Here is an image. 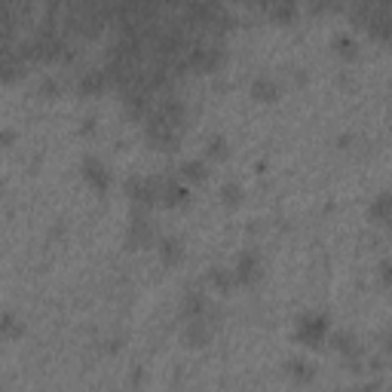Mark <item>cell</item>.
Masks as SVG:
<instances>
[{
  "label": "cell",
  "mask_w": 392,
  "mask_h": 392,
  "mask_svg": "<svg viewBox=\"0 0 392 392\" xmlns=\"http://www.w3.org/2000/svg\"><path fill=\"white\" fill-rule=\"evenodd\" d=\"M157 224L150 218V209L144 205H132V218L129 227H126V245L129 249H144V245H157Z\"/></svg>",
  "instance_id": "obj_2"
},
{
  "label": "cell",
  "mask_w": 392,
  "mask_h": 392,
  "mask_svg": "<svg viewBox=\"0 0 392 392\" xmlns=\"http://www.w3.org/2000/svg\"><path fill=\"white\" fill-rule=\"evenodd\" d=\"M218 196H221V203L227 205V209H236V205L245 199V190H242V184H239V181L230 178V181H224L218 187Z\"/></svg>",
  "instance_id": "obj_17"
},
{
  "label": "cell",
  "mask_w": 392,
  "mask_h": 392,
  "mask_svg": "<svg viewBox=\"0 0 392 392\" xmlns=\"http://www.w3.org/2000/svg\"><path fill=\"white\" fill-rule=\"evenodd\" d=\"M218 313L215 310H209L205 316H196V319H184V343L187 347H209L215 331H218Z\"/></svg>",
  "instance_id": "obj_4"
},
{
  "label": "cell",
  "mask_w": 392,
  "mask_h": 392,
  "mask_svg": "<svg viewBox=\"0 0 392 392\" xmlns=\"http://www.w3.org/2000/svg\"><path fill=\"white\" fill-rule=\"evenodd\" d=\"M108 89V74L105 68H89L77 77V92L80 95H99Z\"/></svg>",
  "instance_id": "obj_9"
},
{
  "label": "cell",
  "mask_w": 392,
  "mask_h": 392,
  "mask_svg": "<svg viewBox=\"0 0 392 392\" xmlns=\"http://www.w3.org/2000/svg\"><path fill=\"white\" fill-rule=\"evenodd\" d=\"M190 199V187L184 178H163V190H159V203L169 205V209H178V205H187Z\"/></svg>",
  "instance_id": "obj_7"
},
{
  "label": "cell",
  "mask_w": 392,
  "mask_h": 392,
  "mask_svg": "<svg viewBox=\"0 0 392 392\" xmlns=\"http://www.w3.org/2000/svg\"><path fill=\"white\" fill-rule=\"evenodd\" d=\"M261 273H263V261H261L258 249H245V252H239L236 267H233L236 285H254V282L261 279Z\"/></svg>",
  "instance_id": "obj_6"
},
{
  "label": "cell",
  "mask_w": 392,
  "mask_h": 392,
  "mask_svg": "<svg viewBox=\"0 0 392 392\" xmlns=\"http://www.w3.org/2000/svg\"><path fill=\"white\" fill-rule=\"evenodd\" d=\"M212 310L209 298H205L199 288H187V294H184L181 300V319H196V316H205Z\"/></svg>",
  "instance_id": "obj_10"
},
{
  "label": "cell",
  "mask_w": 392,
  "mask_h": 392,
  "mask_svg": "<svg viewBox=\"0 0 392 392\" xmlns=\"http://www.w3.org/2000/svg\"><path fill=\"white\" fill-rule=\"evenodd\" d=\"M249 95L254 101H276L279 99V83H276V77H270V74H258L252 80V86H249Z\"/></svg>",
  "instance_id": "obj_11"
},
{
  "label": "cell",
  "mask_w": 392,
  "mask_h": 392,
  "mask_svg": "<svg viewBox=\"0 0 392 392\" xmlns=\"http://www.w3.org/2000/svg\"><path fill=\"white\" fill-rule=\"evenodd\" d=\"M159 190H163L159 175H132V178H126V196L132 199V205H144V209L157 205Z\"/></svg>",
  "instance_id": "obj_3"
},
{
  "label": "cell",
  "mask_w": 392,
  "mask_h": 392,
  "mask_svg": "<svg viewBox=\"0 0 392 392\" xmlns=\"http://www.w3.org/2000/svg\"><path fill=\"white\" fill-rule=\"evenodd\" d=\"M267 19L276 22V25H291L298 19V0H276L267 10Z\"/></svg>",
  "instance_id": "obj_13"
},
{
  "label": "cell",
  "mask_w": 392,
  "mask_h": 392,
  "mask_svg": "<svg viewBox=\"0 0 392 392\" xmlns=\"http://www.w3.org/2000/svg\"><path fill=\"white\" fill-rule=\"evenodd\" d=\"M95 123H99L95 117H83V123H80V135H92L95 132Z\"/></svg>",
  "instance_id": "obj_23"
},
{
  "label": "cell",
  "mask_w": 392,
  "mask_h": 392,
  "mask_svg": "<svg viewBox=\"0 0 392 392\" xmlns=\"http://www.w3.org/2000/svg\"><path fill=\"white\" fill-rule=\"evenodd\" d=\"M15 138H19V132H15V129H6V126L0 129V147H13Z\"/></svg>",
  "instance_id": "obj_22"
},
{
  "label": "cell",
  "mask_w": 392,
  "mask_h": 392,
  "mask_svg": "<svg viewBox=\"0 0 392 392\" xmlns=\"http://www.w3.org/2000/svg\"><path fill=\"white\" fill-rule=\"evenodd\" d=\"M0 337H3V340L25 337V322H22L15 313H0Z\"/></svg>",
  "instance_id": "obj_16"
},
{
  "label": "cell",
  "mask_w": 392,
  "mask_h": 392,
  "mask_svg": "<svg viewBox=\"0 0 392 392\" xmlns=\"http://www.w3.org/2000/svg\"><path fill=\"white\" fill-rule=\"evenodd\" d=\"M377 270H380V282H383V285H389V261H386V258L380 261V267H377Z\"/></svg>",
  "instance_id": "obj_24"
},
{
  "label": "cell",
  "mask_w": 392,
  "mask_h": 392,
  "mask_svg": "<svg viewBox=\"0 0 392 392\" xmlns=\"http://www.w3.org/2000/svg\"><path fill=\"white\" fill-rule=\"evenodd\" d=\"M285 374L294 383H313L316 380V368L307 362V358H288L285 362Z\"/></svg>",
  "instance_id": "obj_14"
},
{
  "label": "cell",
  "mask_w": 392,
  "mask_h": 392,
  "mask_svg": "<svg viewBox=\"0 0 392 392\" xmlns=\"http://www.w3.org/2000/svg\"><path fill=\"white\" fill-rule=\"evenodd\" d=\"M80 175H83V181L89 184V187L95 190V194H108L110 184H114V175H110L108 163L101 157H83V163H80Z\"/></svg>",
  "instance_id": "obj_5"
},
{
  "label": "cell",
  "mask_w": 392,
  "mask_h": 392,
  "mask_svg": "<svg viewBox=\"0 0 392 392\" xmlns=\"http://www.w3.org/2000/svg\"><path fill=\"white\" fill-rule=\"evenodd\" d=\"M368 218H371L374 224H380V227L389 221V194L386 190L371 199V205H368Z\"/></svg>",
  "instance_id": "obj_18"
},
{
  "label": "cell",
  "mask_w": 392,
  "mask_h": 392,
  "mask_svg": "<svg viewBox=\"0 0 392 392\" xmlns=\"http://www.w3.org/2000/svg\"><path fill=\"white\" fill-rule=\"evenodd\" d=\"M37 92L43 95V99H55V95L61 92V83H59L55 77H43V80L37 83Z\"/></svg>",
  "instance_id": "obj_21"
},
{
  "label": "cell",
  "mask_w": 392,
  "mask_h": 392,
  "mask_svg": "<svg viewBox=\"0 0 392 392\" xmlns=\"http://www.w3.org/2000/svg\"><path fill=\"white\" fill-rule=\"evenodd\" d=\"M328 334H331V322H328L325 313H300L298 322H294V340L307 349L325 347Z\"/></svg>",
  "instance_id": "obj_1"
},
{
  "label": "cell",
  "mask_w": 392,
  "mask_h": 392,
  "mask_svg": "<svg viewBox=\"0 0 392 392\" xmlns=\"http://www.w3.org/2000/svg\"><path fill=\"white\" fill-rule=\"evenodd\" d=\"M205 175H209L205 159H184L178 169V178H184V181H205Z\"/></svg>",
  "instance_id": "obj_19"
},
{
  "label": "cell",
  "mask_w": 392,
  "mask_h": 392,
  "mask_svg": "<svg viewBox=\"0 0 392 392\" xmlns=\"http://www.w3.org/2000/svg\"><path fill=\"white\" fill-rule=\"evenodd\" d=\"M157 252H159V261H163L166 267H178V263L184 261V254H187L181 236H159L157 239Z\"/></svg>",
  "instance_id": "obj_8"
},
{
  "label": "cell",
  "mask_w": 392,
  "mask_h": 392,
  "mask_svg": "<svg viewBox=\"0 0 392 392\" xmlns=\"http://www.w3.org/2000/svg\"><path fill=\"white\" fill-rule=\"evenodd\" d=\"M331 50H334V55H337V59L353 61L356 55H358V40L349 34V31H337V34L331 37Z\"/></svg>",
  "instance_id": "obj_12"
},
{
  "label": "cell",
  "mask_w": 392,
  "mask_h": 392,
  "mask_svg": "<svg viewBox=\"0 0 392 392\" xmlns=\"http://www.w3.org/2000/svg\"><path fill=\"white\" fill-rule=\"evenodd\" d=\"M230 154V147H227V138L224 135L215 132L209 141H205V159H224Z\"/></svg>",
  "instance_id": "obj_20"
},
{
  "label": "cell",
  "mask_w": 392,
  "mask_h": 392,
  "mask_svg": "<svg viewBox=\"0 0 392 392\" xmlns=\"http://www.w3.org/2000/svg\"><path fill=\"white\" fill-rule=\"evenodd\" d=\"M209 282H212L215 291L230 294L236 288V276H233V270H230V267H212L209 270Z\"/></svg>",
  "instance_id": "obj_15"
}]
</instances>
